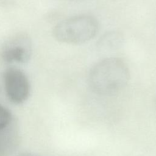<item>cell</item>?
<instances>
[{
  "label": "cell",
  "instance_id": "9c48e42d",
  "mask_svg": "<svg viewBox=\"0 0 156 156\" xmlns=\"http://www.w3.org/2000/svg\"><path fill=\"white\" fill-rule=\"evenodd\" d=\"M155 106H156V97L155 98Z\"/></svg>",
  "mask_w": 156,
  "mask_h": 156
},
{
  "label": "cell",
  "instance_id": "8992f818",
  "mask_svg": "<svg viewBox=\"0 0 156 156\" xmlns=\"http://www.w3.org/2000/svg\"><path fill=\"white\" fill-rule=\"evenodd\" d=\"M12 116L10 111L0 104V131L4 129L10 124Z\"/></svg>",
  "mask_w": 156,
  "mask_h": 156
},
{
  "label": "cell",
  "instance_id": "52a82bcc",
  "mask_svg": "<svg viewBox=\"0 0 156 156\" xmlns=\"http://www.w3.org/2000/svg\"><path fill=\"white\" fill-rule=\"evenodd\" d=\"M16 156H40L38 154H34V153H32V152H22L19 154L18 155Z\"/></svg>",
  "mask_w": 156,
  "mask_h": 156
},
{
  "label": "cell",
  "instance_id": "6da1fadb",
  "mask_svg": "<svg viewBox=\"0 0 156 156\" xmlns=\"http://www.w3.org/2000/svg\"><path fill=\"white\" fill-rule=\"evenodd\" d=\"M129 70L125 62L118 57H107L97 62L90 70L88 84L94 93L102 96L115 94L127 84Z\"/></svg>",
  "mask_w": 156,
  "mask_h": 156
},
{
  "label": "cell",
  "instance_id": "5b68a950",
  "mask_svg": "<svg viewBox=\"0 0 156 156\" xmlns=\"http://www.w3.org/2000/svg\"><path fill=\"white\" fill-rule=\"evenodd\" d=\"M124 43V37L118 31H108L103 34L97 43V46L102 51H114L121 48Z\"/></svg>",
  "mask_w": 156,
  "mask_h": 156
},
{
  "label": "cell",
  "instance_id": "7a4b0ae2",
  "mask_svg": "<svg viewBox=\"0 0 156 156\" xmlns=\"http://www.w3.org/2000/svg\"><path fill=\"white\" fill-rule=\"evenodd\" d=\"M99 23L90 15H78L58 22L53 29V35L59 42L81 44L92 40L98 34Z\"/></svg>",
  "mask_w": 156,
  "mask_h": 156
},
{
  "label": "cell",
  "instance_id": "277c9868",
  "mask_svg": "<svg viewBox=\"0 0 156 156\" xmlns=\"http://www.w3.org/2000/svg\"><path fill=\"white\" fill-rule=\"evenodd\" d=\"M4 88L9 99L13 104H20L29 98L30 82L26 74L21 69L11 67L4 73Z\"/></svg>",
  "mask_w": 156,
  "mask_h": 156
},
{
  "label": "cell",
  "instance_id": "3957f363",
  "mask_svg": "<svg viewBox=\"0 0 156 156\" xmlns=\"http://www.w3.org/2000/svg\"><path fill=\"white\" fill-rule=\"evenodd\" d=\"M32 54V42L25 33H17L9 37L1 45L0 55L6 63H25Z\"/></svg>",
  "mask_w": 156,
  "mask_h": 156
},
{
  "label": "cell",
  "instance_id": "ba28073f",
  "mask_svg": "<svg viewBox=\"0 0 156 156\" xmlns=\"http://www.w3.org/2000/svg\"><path fill=\"white\" fill-rule=\"evenodd\" d=\"M2 148L0 146V156H2Z\"/></svg>",
  "mask_w": 156,
  "mask_h": 156
}]
</instances>
